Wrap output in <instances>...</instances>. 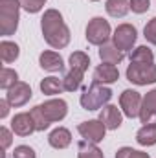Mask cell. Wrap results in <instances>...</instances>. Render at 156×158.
<instances>
[{
  "label": "cell",
  "mask_w": 156,
  "mask_h": 158,
  "mask_svg": "<svg viewBox=\"0 0 156 158\" xmlns=\"http://www.w3.org/2000/svg\"><path fill=\"white\" fill-rule=\"evenodd\" d=\"M40 28H42L44 40L51 48L61 50V48H66L70 44V30L64 24V19L57 9L44 11V15L40 19Z\"/></svg>",
  "instance_id": "cell-1"
},
{
  "label": "cell",
  "mask_w": 156,
  "mask_h": 158,
  "mask_svg": "<svg viewBox=\"0 0 156 158\" xmlns=\"http://www.w3.org/2000/svg\"><path fill=\"white\" fill-rule=\"evenodd\" d=\"M68 114V105L64 99H50L31 109V118L37 131H46L51 123L61 121Z\"/></svg>",
  "instance_id": "cell-2"
},
{
  "label": "cell",
  "mask_w": 156,
  "mask_h": 158,
  "mask_svg": "<svg viewBox=\"0 0 156 158\" xmlns=\"http://www.w3.org/2000/svg\"><path fill=\"white\" fill-rule=\"evenodd\" d=\"M112 98V90L105 85H97L92 83L90 86H86L81 94V107L86 110H97L101 107H105Z\"/></svg>",
  "instance_id": "cell-3"
},
{
  "label": "cell",
  "mask_w": 156,
  "mask_h": 158,
  "mask_svg": "<svg viewBox=\"0 0 156 158\" xmlns=\"http://www.w3.org/2000/svg\"><path fill=\"white\" fill-rule=\"evenodd\" d=\"M20 0H0V33L13 35L18 28L20 19Z\"/></svg>",
  "instance_id": "cell-4"
},
{
  "label": "cell",
  "mask_w": 156,
  "mask_h": 158,
  "mask_svg": "<svg viewBox=\"0 0 156 158\" xmlns=\"http://www.w3.org/2000/svg\"><path fill=\"white\" fill-rule=\"evenodd\" d=\"M127 79L134 85H153L156 83V64L154 63H130L127 68Z\"/></svg>",
  "instance_id": "cell-5"
},
{
  "label": "cell",
  "mask_w": 156,
  "mask_h": 158,
  "mask_svg": "<svg viewBox=\"0 0 156 158\" xmlns=\"http://www.w3.org/2000/svg\"><path fill=\"white\" fill-rule=\"evenodd\" d=\"M112 35V30H110V24L109 20L101 19V17H94L88 26H86V40L94 46H103L107 44L109 39Z\"/></svg>",
  "instance_id": "cell-6"
},
{
  "label": "cell",
  "mask_w": 156,
  "mask_h": 158,
  "mask_svg": "<svg viewBox=\"0 0 156 158\" xmlns=\"http://www.w3.org/2000/svg\"><path fill=\"white\" fill-rule=\"evenodd\" d=\"M136 39H138V31L132 24H119L114 30L112 44L116 48H119L121 52H129V50H132Z\"/></svg>",
  "instance_id": "cell-7"
},
{
  "label": "cell",
  "mask_w": 156,
  "mask_h": 158,
  "mask_svg": "<svg viewBox=\"0 0 156 158\" xmlns=\"http://www.w3.org/2000/svg\"><path fill=\"white\" fill-rule=\"evenodd\" d=\"M142 101H143V98H142L140 92H136V90H123L121 96H119V107H121L123 114L130 119H134V118L140 116Z\"/></svg>",
  "instance_id": "cell-8"
},
{
  "label": "cell",
  "mask_w": 156,
  "mask_h": 158,
  "mask_svg": "<svg viewBox=\"0 0 156 158\" xmlns=\"http://www.w3.org/2000/svg\"><path fill=\"white\" fill-rule=\"evenodd\" d=\"M77 131L86 142L99 143V142H103V138H105L107 127H105V123H103L101 119H88V121L79 123Z\"/></svg>",
  "instance_id": "cell-9"
},
{
  "label": "cell",
  "mask_w": 156,
  "mask_h": 158,
  "mask_svg": "<svg viewBox=\"0 0 156 158\" xmlns=\"http://www.w3.org/2000/svg\"><path fill=\"white\" fill-rule=\"evenodd\" d=\"M6 99L9 101L11 107H22L31 99V86L28 83H24V81H18L15 86H11L7 90Z\"/></svg>",
  "instance_id": "cell-10"
},
{
  "label": "cell",
  "mask_w": 156,
  "mask_h": 158,
  "mask_svg": "<svg viewBox=\"0 0 156 158\" xmlns=\"http://www.w3.org/2000/svg\"><path fill=\"white\" fill-rule=\"evenodd\" d=\"M11 131L18 136H30L35 129V121L31 118V112H20L11 119Z\"/></svg>",
  "instance_id": "cell-11"
},
{
  "label": "cell",
  "mask_w": 156,
  "mask_h": 158,
  "mask_svg": "<svg viewBox=\"0 0 156 158\" xmlns=\"http://www.w3.org/2000/svg\"><path fill=\"white\" fill-rule=\"evenodd\" d=\"M140 119L145 125L156 123V88L145 94L142 101V109H140Z\"/></svg>",
  "instance_id": "cell-12"
},
{
  "label": "cell",
  "mask_w": 156,
  "mask_h": 158,
  "mask_svg": "<svg viewBox=\"0 0 156 158\" xmlns=\"http://www.w3.org/2000/svg\"><path fill=\"white\" fill-rule=\"evenodd\" d=\"M117 79H119V70L116 64L103 63L94 70V83L97 85H110V83H116Z\"/></svg>",
  "instance_id": "cell-13"
},
{
  "label": "cell",
  "mask_w": 156,
  "mask_h": 158,
  "mask_svg": "<svg viewBox=\"0 0 156 158\" xmlns=\"http://www.w3.org/2000/svg\"><path fill=\"white\" fill-rule=\"evenodd\" d=\"M99 119L105 123V127H107V129L116 131V129L121 127L123 114H121V110L117 109L116 105H105V107L101 109V112H99Z\"/></svg>",
  "instance_id": "cell-14"
},
{
  "label": "cell",
  "mask_w": 156,
  "mask_h": 158,
  "mask_svg": "<svg viewBox=\"0 0 156 158\" xmlns=\"http://www.w3.org/2000/svg\"><path fill=\"white\" fill-rule=\"evenodd\" d=\"M39 63H40V68L48 70V72H61L64 68V63H63V57L57 53V52H42L39 57Z\"/></svg>",
  "instance_id": "cell-15"
},
{
  "label": "cell",
  "mask_w": 156,
  "mask_h": 158,
  "mask_svg": "<svg viewBox=\"0 0 156 158\" xmlns=\"http://www.w3.org/2000/svg\"><path fill=\"white\" fill-rule=\"evenodd\" d=\"M48 142H50V145H51L53 149H66V147L72 143V134H70L68 129L57 127V129H53V131L50 132Z\"/></svg>",
  "instance_id": "cell-16"
},
{
  "label": "cell",
  "mask_w": 156,
  "mask_h": 158,
  "mask_svg": "<svg viewBox=\"0 0 156 158\" xmlns=\"http://www.w3.org/2000/svg\"><path fill=\"white\" fill-rule=\"evenodd\" d=\"M99 57L103 63L107 64H119L123 59H125V52H121L119 48H116L114 44H103L99 48Z\"/></svg>",
  "instance_id": "cell-17"
},
{
  "label": "cell",
  "mask_w": 156,
  "mask_h": 158,
  "mask_svg": "<svg viewBox=\"0 0 156 158\" xmlns=\"http://www.w3.org/2000/svg\"><path fill=\"white\" fill-rule=\"evenodd\" d=\"M136 142H138L140 145H145V147L156 145V123L143 125V127L136 132Z\"/></svg>",
  "instance_id": "cell-18"
},
{
  "label": "cell",
  "mask_w": 156,
  "mask_h": 158,
  "mask_svg": "<svg viewBox=\"0 0 156 158\" xmlns=\"http://www.w3.org/2000/svg\"><path fill=\"white\" fill-rule=\"evenodd\" d=\"M105 9L110 17L114 19H121L129 13L130 9V0H107L105 4Z\"/></svg>",
  "instance_id": "cell-19"
},
{
  "label": "cell",
  "mask_w": 156,
  "mask_h": 158,
  "mask_svg": "<svg viewBox=\"0 0 156 158\" xmlns=\"http://www.w3.org/2000/svg\"><path fill=\"white\" fill-rule=\"evenodd\" d=\"M40 90L46 96H57L64 90V83L59 77H44L40 81Z\"/></svg>",
  "instance_id": "cell-20"
},
{
  "label": "cell",
  "mask_w": 156,
  "mask_h": 158,
  "mask_svg": "<svg viewBox=\"0 0 156 158\" xmlns=\"http://www.w3.org/2000/svg\"><path fill=\"white\" fill-rule=\"evenodd\" d=\"M77 158H105V155L96 143L83 140L77 145Z\"/></svg>",
  "instance_id": "cell-21"
},
{
  "label": "cell",
  "mask_w": 156,
  "mask_h": 158,
  "mask_svg": "<svg viewBox=\"0 0 156 158\" xmlns=\"http://www.w3.org/2000/svg\"><path fill=\"white\" fill-rule=\"evenodd\" d=\"M18 53H20V48L11 42V40H2L0 42V57L4 63H13L18 59Z\"/></svg>",
  "instance_id": "cell-22"
},
{
  "label": "cell",
  "mask_w": 156,
  "mask_h": 158,
  "mask_svg": "<svg viewBox=\"0 0 156 158\" xmlns=\"http://www.w3.org/2000/svg\"><path fill=\"white\" fill-rule=\"evenodd\" d=\"M70 63V68L72 70H79V72H86L88 70V64H90V57L84 53V52H74L68 59Z\"/></svg>",
  "instance_id": "cell-23"
},
{
  "label": "cell",
  "mask_w": 156,
  "mask_h": 158,
  "mask_svg": "<svg viewBox=\"0 0 156 158\" xmlns=\"http://www.w3.org/2000/svg\"><path fill=\"white\" fill-rule=\"evenodd\" d=\"M83 72H79V70H68V74L63 77V83H64V90L66 92H74V90H77L79 86H81V83H83Z\"/></svg>",
  "instance_id": "cell-24"
},
{
  "label": "cell",
  "mask_w": 156,
  "mask_h": 158,
  "mask_svg": "<svg viewBox=\"0 0 156 158\" xmlns=\"http://www.w3.org/2000/svg\"><path fill=\"white\" fill-rule=\"evenodd\" d=\"M153 50L147 46H138L130 52V63H153Z\"/></svg>",
  "instance_id": "cell-25"
},
{
  "label": "cell",
  "mask_w": 156,
  "mask_h": 158,
  "mask_svg": "<svg viewBox=\"0 0 156 158\" xmlns=\"http://www.w3.org/2000/svg\"><path fill=\"white\" fill-rule=\"evenodd\" d=\"M18 83V74L11 68H2L0 72V88L4 90H9L11 86H15Z\"/></svg>",
  "instance_id": "cell-26"
},
{
  "label": "cell",
  "mask_w": 156,
  "mask_h": 158,
  "mask_svg": "<svg viewBox=\"0 0 156 158\" xmlns=\"http://www.w3.org/2000/svg\"><path fill=\"white\" fill-rule=\"evenodd\" d=\"M116 158H151V156H149V153L136 151L132 147H121V149H117Z\"/></svg>",
  "instance_id": "cell-27"
},
{
  "label": "cell",
  "mask_w": 156,
  "mask_h": 158,
  "mask_svg": "<svg viewBox=\"0 0 156 158\" xmlns=\"http://www.w3.org/2000/svg\"><path fill=\"white\" fill-rule=\"evenodd\" d=\"M143 37L149 40L151 44L156 46V17H153V19L145 24V28H143Z\"/></svg>",
  "instance_id": "cell-28"
},
{
  "label": "cell",
  "mask_w": 156,
  "mask_h": 158,
  "mask_svg": "<svg viewBox=\"0 0 156 158\" xmlns=\"http://www.w3.org/2000/svg\"><path fill=\"white\" fill-rule=\"evenodd\" d=\"M44 2L46 0H20L22 7L28 13H39L40 9H42V6H44Z\"/></svg>",
  "instance_id": "cell-29"
},
{
  "label": "cell",
  "mask_w": 156,
  "mask_h": 158,
  "mask_svg": "<svg viewBox=\"0 0 156 158\" xmlns=\"http://www.w3.org/2000/svg\"><path fill=\"white\" fill-rule=\"evenodd\" d=\"M13 158H37V155L30 145H18L13 151Z\"/></svg>",
  "instance_id": "cell-30"
},
{
  "label": "cell",
  "mask_w": 156,
  "mask_h": 158,
  "mask_svg": "<svg viewBox=\"0 0 156 158\" xmlns=\"http://www.w3.org/2000/svg\"><path fill=\"white\" fill-rule=\"evenodd\" d=\"M149 7H151V2L149 0H130V9L134 13H138V15L149 11Z\"/></svg>",
  "instance_id": "cell-31"
},
{
  "label": "cell",
  "mask_w": 156,
  "mask_h": 158,
  "mask_svg": "<svg viewBox=\"0 0 156 158\" xmlns=\"http://www.w3.org/2000/svg\"><path fill=\"white\" fill-rule=\"evenodd\" d=\"M0 134H2V147H4V151L11 145V140H13V136H11V132H9V129H6V127H2L0 129Z\"/></svg>",
  "instance_id": "cell-32"
},
{
  "label": "cell",
  "mask_w": 156,
  "mask_h": 158,
  "mask_svg": "<svg viewBox=\"0 0 156 158\" xmlns=\"http://www.w3.org/2000/svg\"><path fill=\"white\" fill-rule=\"evenodd\" d=\"M9 101L7 99H0V118H6L7 112H9Z\"/></svg>",
  "instance_id": "cell-33"
},
{
  "label": "cell",
  "mask_w": 156,
  "mask_h": 158,
  "mask_svg": "<svg viewBox=\"0 0 156 158\" xmlns=\"http://www.w3.org/2000/svg\"><path fill=\"white\" fill-rule=\"evenodd\" d=\"M90 2H99V0H90Z\"/></svg>",
  "instance_id": "cell-34"
}]
</instances>
